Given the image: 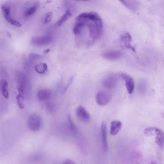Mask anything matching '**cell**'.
Returning <instances> with one entry per match:
<instances>
[{
	"mask_svg": "<svg viewBox=\"0 0 164 164\" xmlns=\"http://www.w3.org/2000/svg\"><path fill=\"white\" fill-rule=\"evenodd\" d=\"M103 22L96 12H83L75 20L73 32L80 39V44L87 46V36L89 46L92 45L100 37L102 33Z\"/></svg>",
	"mask_w": 164,
	"mask_h": 164,
	"instance_id": "obj_1",
	"label": "cell"
},
{
	"mask_svg": "<svg viewBox=\"0 0 164 164\" xmlns=\"http://www.w3.org/2000/svg\"><path fill=\"white\" fill-rule=\"evenodd\" d=\"M28 125L29 128L32 131L36 132L41 128L42 125V120L40 116L33 113L31 114L28 119Z\"/></svg>",
	"mask_w": 164,
	"mask_h": 164,
	"instance_id": "obj_2",
	"label": "cell"
},
{
	"mask_svg": "<svg viewBox=\"0 0 164 164\" xmlns=\"http://www.w3.org/2000/svg\"><path fill=\"white\" fill-rule=\"evenodd\" d=\"M18 90L19 94L24 96L28 86V81L26 75L20 74L17 79Z\"/></svg>",
	"mask_w": 164,
	"mask_h": 164,
	"instance_id": "obj_3",
	"label": "cell"
},
{
	"mask_svg": "<svg viewBox=\"0 0 164 164\" xmlns=\"http://www.w3.org/2000/svg\"><path fill=\"white\" fill-rule=\"evenodd\" d=\"M53 40L52 37L49 36H44L33 37L31 42L32 45L38 46H46L50 44Z\"/></svg>",
	"mask_w": 164,
	"mask_h": 164,
	"instance_id": "obj_4",
	"label": "cell"
},
{
	"mask_svg": "<svg viewBox=\"0 0 164 164\" xmlns=\"http://www.w3.org/2000/svg\"><path fill=\"white\" fill-rule=\"evenodd\" d=\"M97 104L100 106L108 104L111 99V96L109 93L104 92H100L97 94L96 97Z\"/></svg>",
	"mask_w": 164,
	"mask_h": 164,
	"instance_id": "obj_5",
	"label": "cell"
},
{
	"mask_svg": "<svg viewBox=\"0 0 164 164\" xmlns=\"http://www.w3.org/2000/svg\"><path fill=\"white\" fill-rule=\"evenodd\" d=\"M120 77L124 81L126 88L129 93L132 94L134 89V83L133 78L129 75L124 73L119 74Z\"/></svg>",
	"mask_w": 164,
	"mask_h": 164,
	"instance_id": "obj_6",
	"label": "cell"
},
{
	"mask_svg": "<svg viewBox=\"0 0 164 164\" xmlns=\"http://www.w3.org/2000/svg\"><path fill=\"white\" fill-rule=\"evenodd\" d=\"M118 77L116 74H112L105 78L103 81L104 86L108 89H112L117 85L118 82Z\"/></svg>",
	"mask_w": 164,
	"mask_h": 164,
	"instance_id": "obj_7",
	"label": "cell"
},
{
	"mask_svg": "<svg viewBox=\"0 0 164 164\" xmlns=\"http://www.w3.org/2000/svg\"><path fill=\"white\" fill-rule=\"evenodd\" d=\"M101 132L103 149L104 152H106L108 150V147L107 140V126L104 122H102L101 125Z\"/></svg>",
	"mask_w": 164,
	"mask_h": 164,
	"instance_id": "obj_8",
	"label": "cell"
},
{
	"mask_svg": "<svg viewBox=\"0 0 164 164\" xmlns=\"http://www.w3.org/2000/svg\"><path fill=\"white\" fill-rule=\"evenodd\" d=\"M123 53L120 51H113L104 53L102 57L105 59L111 61H116L121 59Z\"/></svg>",
	"mask_w": 164,
	"mask_h": 164,
	"instance_id": "obj_9",
	"label": "cell"
},
{
	"mask_svg": "<svg viewBox=\"0 0 164 164\" xmlns=\"http://www.w3.org/2000/svg\"><path fill=\"white\" fill-rule=\"evenodd\" d=\"M76 113L78 118L84 122H89L90 120L91 116L89 113L82 106H80L77 108Z\"/></svg>",
	"mask_w": 164,
	"mask_h": 164,
	"instance_id": "obj_10",
	"label": "cell"
},
{
	"mask_svg": "<svg viewBox=\"0 0 164 164\" xmlns=\"http://www.w3.org/2000/svg\"><path fill=\"white\" fill-rule=\"evenodd\" d=\"M120 41L127 48L131 49L134 52L135 49L131 44L132 41V37L131 35L128 32L124 33L120 37Z\"/></svg>",
	"mask_w": 164,
	"mask_h": 164,
	"instance_id": "obj_11",
	"label": "cell"
},
{
	"mask_svg": "<svg viewBox=\"0 0 164 164\" xmlns=\"http://www.w3.org/2000/svg\"><path fill=\"white\" fill-rule=\"evenodd\" d=\"M110 134L112 136H115L121 130L122 127V123L119 121H114L111 123Z\"/></svg>",
	"mask_w": 164,
	"mask_h": 164,
	"instance_id": "obj_12",
	"label": "cell"
},
{
	"mask_svg": "<svg viewBox=\"0 0 164 164\" xmlns=\"http://www.w3.org/2000/svg\"><path fill=\"white\" fill-rule=\"evenodd\" d=\"M156 134V143L161 149L164 147V133L160 129L155 128Z\"/></svg>",
	"mask_w": 164,
	"mask_h": 164,
	"instance_id": "obj_13",
	"label": "cell"
},
{
	"mask_svg": "<svg viewBox=\"0 0 164 164\" xmlns=\"http://www.w3.org/2000/svg\"><path fill=\"white\" fill-rule=\"evenodd\" d=\"M52 93L48 90L41 89L37 92V97L41 101L47 100L51 97Z\"/></svg>",
	"mask_w": 164,
	"mask_h": 164,
	"instance_id": "obj_14",
	"label": "cell"
},
{
	"mask_svg": "<svg viewBox=\"0 0 164 164\" xmlns=\"http://www.w3.org/2000/svg\"><path fill=\"white\" fill-rule=\"evenodd\" d=\"M72 14L70 9L66 10L65 13L62 15L59 19L55 24L54 26L59 27L61 26L65 22L69 19L72 17Z\"/></svg>",
	"mask_w": 164,
	"mask_h": 164,
	"instance_id": "obj_15",
	"label": "cell"
},
{
	"mask_svg": "<svg viewBox=\"0 0 164 164\" xmlns=\"http://www.w3.org/2000/svg\"><path fill=\"white\" fill-rule=\"evenodd\" d=\"M122 4L132 11H136L138 7V3L137 1H120Z\"/></svg>",
	"mask_w": 164,
	"mask_h": 164,
	"instance_id": "obj_16",
	"label": "cell"
},
{
	"mask_svg": "<svg viewBox=\"0 0 164 164\" xmlns=\"http://www.w3.org/2000/svg\"><path fill=\"white\" fill-rule=\"evenodd\" d=\"M1 92L3 97L7 99L9 97V93L8 88V83L7 81L5 79L2 80L0 83Z\"/></svg>",
	"mask_w": 164,
	"mask_h": 164,
	"instance_id": "obj_17",
	"label": "cell"
},
{
	"mask_svg": "<svg viewBox=\"0 0 164 164\" xmlns=\"http://www.w3.org/2000/svg\"><path fill=\"white\" fill-rule=\"evenodd\" d=\"M34 69L38 73L44 74L46 73L47 71V66L45 63L41 62L36 65L34 66Z\"/></svg>",
	"mask_w": 164,
	"mask_h": 164,
	"instance_id": "obj_18",
	"label": "cell"
},
{
	"mask_svg": "<svg viewBox=\"0 0 164 164\" xmlns=\"http://www.w3.org/2000/svg\"><path fill=\"white\" fill-rule=\"evenodd\" d=\"M1 8L5 19L8 22L12 19L10 17V8L7 4H3L1 6Z\"/></svg>",
	"mask_w": 164,
	"mask_h": 164,
	"instance_id": "obj_19",
	"label": "cell"
},
{
	"mask_svg": "<svg viewBox=\"0 0 164 164\" xmlns=\"http://www.w3.org/2000/svg\"><path fill=\"white\" fill-rule=\"evenodd\" d=\"M38 7L37 5L36 4L30 7L25 11L24 15L26 17H30L34 14L36 12Z\"/></svg>",
	"mask_w": 164,
	"mask_h": 164,
	"instance_id": "obj_20",
	"label": "cell"
},
{
	"mask_svg": "<svg viewBox=\"0 0 164 164\" xmlns=\"http://www.w3.org/2000/svg\"><path fill=\"white\" fill-rule=\"evenodd\" d=\"M52 12H48L43 16L42 19V22L44 24L48 23L52 21Z\"/></svg>",
	"mask_w": 164,
	"mask_h": 164,
	"instance_id": "obj_21",
	"label": "cell"
},
{
	"mask_svg": "<svg viewBox=\"0 0 164 164\" xmlns=\"http://www.w3.org/2000/svg\"><path fill=\"white\" fill-rule=\"evenodd\" d=\"M67 118L70 129L74 134H76L77 132V129L72 121L71 117L69 115Z\"/></svg>",
	"mask_w": 164,
	"mask_h": 164,
	"instance_id": "obj_22",
	"label": "cell"
},
{
	"mask_svg": "<svg viewBox=\"0 0 164 164\" xmlns=\"http://www.w3.org/2000/svg\"><path fill=\"white\" fill-rule=\"evenodd\" d=\"M24 96L19 94L17 96V103L20 109H23L24 106L23 103Z\"/></svg>",
	"mask_w": 164,
	"mask_h": 164,
	"instance_id": "obj_23",
	"label": "cell"
},
{
	"mask_svg": "<svg viewBox=\"0 0 164 164\" xmlns=\"http://www.w3.org/2000/svg\"><path fill=\"white\" fill-rule=\"evenodd\" d=\"M155 131V128L150 127L145 129L144 133L146 136H150L154 135V132Z\"/></svg>",
	"mask_w": 164,
	"mask_h": 164,
	"instance_id": "obj_24",
	"label": "cell"
},
{
	"mask_svg": "<svg viewBox=\"0 0 164 164\" xmlns=\"http://www.w3.org/2000/svg\"><path fill=\"white\" fill-rule=\"evenodd\" d=\"M8 22L12 26L16 27H21L22 26V24L20 22L12 18Z\"/></svg>",
	"mask_w": 164,
	"mask_h": 164,
	"instance_id": "obj_25",
	"label": "cell"
},
{
	"mask_svg": "<svg viewBox=\"0 0 164 164\" xmlns=\"http://www.w3.org/2000/svg\"><path fill=\"white\" fill-rule=\"evenodd\" d=\"M29 56L32 59H38L41 58V56L34 53H31L29 54Z\"/></svg>",
	"mask_w": 164,
	"mask_h": 164,
	"instance_id": "obj_26",
	"label": "cell"
},
{
	"mask_svg": "<svg viewBox=\"0 0 164 164\" xmlns=\"http://www.w3.org/2000/svg\"><path fill=\"white\" fill-rule=\"evenodd\" d=\"M73 78L72 77L71 78V79L69 80L67 85L66 87L65 88L64 91V92H66V91H67L69 86L71 85V84L72 83V81H73Z\"/></svg>",
	"mask_w": 164,
	"mask_h": 164,
	"instance_id": "obj_27",
	"label": "cell"
},
{
	"mask_svg": "<svg viewBox=\"0 0 164 164\" xmlns=\"http://www.w3.org/2000/svg\"><path fill=\"white\" fill-rule=\"evenodd\" d=\"M62 164H74V162L70 159H67L65 160Z\"/></svg>",
	"mask_w": 164,
	"mask_h": 164,
	"instance_id": "obj_28",
	"label": "cell"
},
{
	"mask_svg": "<svg viewBox=\"0 0 164 164\" xmlns=\"http://www.w3.org/2000/svg\"><path fill=\"white\" fill-rule=\"evenodd\" d=\"M50 50L49 49H48L45 50L43 52V53L45 54H47L50 52Z\"/></svg>",
	"mask_w": 164,
	"mask_h": 164,
	"instance_id": "obj_29",
	"label": "cell"
},
{
	"mask_svg": "<svg viewBox=\"0 0 164 164\" xmlns=\"http://www.w3.org/2000/svg\"><path fill=\"white\" fill-rule=\"evenodd\" d=\"M155 161H153L151 162V164H155Z\"/></svg>",
	"mask_w": 164,
	"mask_h": 164,
	"instance_id": "obj_30",
	"label": "cell"
},
{
	"mask_svg": "<svg viewBox=\"0 0 164 164\" xmlns=\"http://www.w3.org/2000/svg\"><path fill=\"white\" fill-rule=\"evenodd\" d=\"M52 2V1H47L46 2L47 3H50V2Z\"/></svg>",
	"mask_w": 164,
	"mask_h": 164,
	"instance_id": "obj_31",
	"label": "cell"
},
{
	"mask_svg": "<svg viewBox=\"0 0 164 164\" xmlns=\"http://www.w3.org/2000/svg\"><path fill=\"white\" fill-rule=\"evenodd\" d=\"M155 164H157V163L156 162H155Z\"/></svg>",
	"mask_w": 164,
	"mask_h": 164,
	"instance_id": "obj_32",
	"label": "cell"
}]
</instances>
